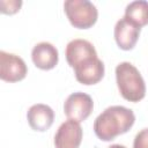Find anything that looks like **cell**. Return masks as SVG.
I'll list each match as a JSON object with an SVG mask.
<instances>
[{
    "label": "cell",
    "mask_w": 148,
    "mask_h": 148,
    "mask_svg": "<svg viewBox=\"0 0 148 148\" xmlns=\"http://www.w3.org/2000/svg\"><path fill=\"white\" fill-rule=\"evenodd\" d=\"M64 9L71 24L77 29H88L92 27L98 17L96 6L88 0H67Z\"/></svg>",
    "instance_id": "cell-3"
},
{
    "label": "cell",
    "mask_w": 148,
    "mask_h": 148,
    "mask_svg": "<svg viewBox=\"0 0 148 148\" xmlns=\"http://www.w3.org/2000/svg\"><path fill=\"white\" fill-rule=\"evenodd\" d=\"M135 116L131 109L121 105L106 108L94 121V132L102 141H111L116 136L130 131Z\"/></svg>",
    "instance_id": "cell-1"
},
{
    "label": "cell",
    "mask_w": 148,
    "mask_h": 148,
    "mask_svg": "<svg viewBox=\"0 0 148 148\" xmlns=\"http://www.w3.org/2000/svg\"><path fill=\"white\" fill-rule=\"evenodd\" d=\"M133 148H148V127L141 130L134 138Z\"/></svg>",
    "instance_id": "cell-14"
},
{
    "label": "cell",
    "mask_w": 148,
    "mask_h": 148,
    "mask_svg": "<svg viewBox=\"0 0 148 148\" xmlns=\"http://www.w3.org/2000/svg\"><path fill=\"white\" fill-rule=\"evenodd\" d=\"M27 119L34 131L45 132L53 124L54 112L49 105L38 103L30 106L27 113Z\"/></svg>",
    "instance_id": "cell-10"
},
{
    "label": "cell",
    "mask_w": 148,
    "mask_h": 148,
    "mask_svg": "<svg viewBox=\"0 0 148 148\" xmlns=\"http://www.w3.org/2000/svg\"><path fill=\"white\" fill-rule=\"evenodd\" d=\"M92 109V98L88 94L81 91L71 94L64 103V112L66 117L79 123L86 120L90 116Z\"/></svg>",
    "instance_id": "cell-4"
},
{
    "label": "cell",
    "mask_w": 148,
    "mask_h": 148,
    "mask_svg": "<svg viewBox=\"0 0 148 148\" xmlns=\"http://www.w3.org/2000/svg\"><path fill=\"white\" fill-rule=\"evenodd\" d=\"M31 59L35 66L39 69H52L57 66L59 60L58 50L49 42H40L34 46L31 51Z\"/></svg>",
    "instance_id": "cell-9"
},
{
    "label": "cell",
    "mask_w": 148,
    "mask_h": 148,
    "mask_svg": "<svg viewBox=\"0 0 148 148\" xmlns=\"http://www.w3.org/2000/svg\"><path fill=\"white\" fill-rule=\"evenodd\" d=\"M82 141V128L79 121L67 119L64 121L56 135L54 145L56 148H79Z\"/></svg>",
    "instance_id": "cell-7"
},
{
    "label": "cell",
    "mask_w": 148,
    "mask_h": 148,
    "mask_svg": "<svg viewBox=\"0 0 148 148\" xmlns=\"http://www.w3.org/2000/svg\"><path fill=\"white\" fill-rule=\"evenodd\" d=\"M140 29L141 28L135 25L125 16L121 17L114 25V39L117 45L125 51L132 50L139 39Z\"/></svg>",
    "instance_id": "cell-8"
},
{
    "label": "cell",
    "mask_w": 148,
    "mask_h": 148,
    "mask_svg": "<svg viewBox=\"0 0 148 148\" xmlns=\"http://www.w3.org/2000/svg\"><path fill=\"white\" fill-rule=\"evenodd\" d=\"M76 80L86 86L95 84L99 82L104 76V64L101 59H94L86 65H82L74 69Z\"/></svg>",
    "instance_id": "cell-11"
},
{
    "label": "cell",
    "mask_w": 148,
    "mask_h": 148,
    "mask_svg": "<svg viewBox=\"0 0 148 148\" xmlns=\"http://www.w3.org/2000/svg\"><path fill=\"white\" fill-rule=\"evenodd\" d=\"M28 73L24 60L13 53L0 51V77L6 82H17Z\"/></svg>",
    "instance_id": "cell-6"
},
{
    "label": "cell",
    "mask_w": 148,
    "mask_h": 148,
    "mask_svg": "<svg viewBox=\"0 0 148 148\" xmlns=\"http://www.w3.org/2000/svg\"><path fill=\"white\" fill-rule=\"evenodd\" d=\"M22 6L21 0H1L0 1V7H1V13L3 14H15L20 10Z\"/></svg>",
    "instance_id": "cell-13"
},
{
    "label": "cell",
    "mask_w": 148,
    "mask_h": 148,
    "mask_svg": "<svg viewBox=\"0 0 148 148\" xmlns=\"http://www.w3.org/2000/svg\"><path fill=\"white\" fill-rule=\"evenodd\" d=\"M108 148H126V147L123 146V145H111V146L108 147Z\"/></svg>",
    "instance_id": "cell-15"
},
{
    "label": "cell",
    "mask_w": 148,
    "mask_h": 148,
    "mask_svg": "<svg viewBox=\"0 0 148 148\" xmlns=\"http://www.w3.org/2000/svg\"><path fill=\"white\" fill-rule=\"evenodd\" d=\"M125 17L139 28L148 24V1L136 0L126 6Z\"/></svg>",
    "instance_id": "cell-12"
},
{
    "label": "cell",
    "mask_w": 148,
    "mask_h": 148,
    "mask_svg": "<svg viewBox=\"0 0 148 148\" xmlns=\"http://www.w3.org/2000/svg\"><path fill=\"white\" fill-rule=\"evenodd\" d=\"M116 80L119 92L126 101L136 103L145 97V80L138 68L131 62L124 61L116 67Z\"/></svg>",
    "instance_id": "cell-2"
},
{
    "label": "cell",
    "mask_w": 148,
    "mask_h": 148,
    "mask_svg": "<svg viewBox=\"0 0 148 148\" xmlns=\"http://www.w3.org/2000/svg\"><path fill=\"white\" fill-rule=\"evenodd\" d=\"M97 58L94 45L86 39H73L66 46V60L74 69Z\"/></svg>",
    "instance_id": "cell-5"
}]
</instances>
